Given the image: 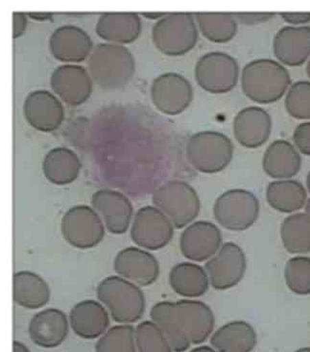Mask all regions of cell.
<instances>
[{
  "label": "cell",
  "mask_w": 310,
  "mask_h": 352,
  "mask_svg": "<svg viewBox=\"0 0 310 352\" xmlns=\"http://www.w3.org/2000/svg\"><path fill=\"white\" fill-rule=\"evenodd\" d=\"M150 318L167 336L174 352H184L191 348V344L182 333L178 322L175 302L160 301L156 303L151 309Z\"/></svg>",
  "instance_id": "cell-32"
},
{
  "label": "cell",
  "mask_w": 310,
  "mask_h": 352,
  "mask_svg": "<svg viewBox=\"0 0 310 352\" xmlns=\"http://www.w3.org/2000/svg\"><path fill=\"white\" fill-rule=\"evenodd\" d=\"M151 100L165 115L176 116L191 106L193 87L189 79L177 72H165L154 79L150 88Z\"/></svg>",
  "instance_id": "cell-11"
},
{
  "label": "cell",
  "mask_w": 310,
  "mask_h": 352,
  "mask_svg": "<svg viewBox=\"0 0 310 352\" xmlns=\"http://www.w3.org/2000/svg\"><path fill=\"white\" fill-rule=\"evenodd\" d=\"M175 313L182 333L191 344L204 343L215 329L213 310L199 300H181L175 302Z\"/></svg>",
  "instance_id": "cell-20"
},
{
  "label": "cell",
  "mask_w": 310,
  "mask_h": 352,
  "mask_svg": "<svg viewBox=\"0 0 310 352\" xmlns=\"http://www.w3.org/2000/svg\"><path fill=\"white\" fill-rule=\"evenodd\" d=\"M285 277L288 288L293 293L310 295V258H291L285 266Z\"/></svg>",
  "instance_id": "cell-37"
},
{
  "label": "cell",
  "mask_w": 310,
  "mask_h": 352,
  "mask_svg": "<svg viewBox=\"0 0 310 352\" xmlns=\"http://www.w3.org/2000/svg\"><path fill=\"white\" fill-rule=\"evenodd\" d=\"M136 329L131 324L110 327L95 344V352H136Z\"/></svg>",
  "instance_id": "cell-34"
},
{
  "label": "cell",
  "mask_w": 310,
  "mask_h": 352,
  "mask_svg": "<svg viewBox=\"0 0 310 352\" xmlns=\"http://www.w3.org/2000/svg\"><path fill=\"white\" fill-rule=\"evenodd\" d=\"M48 47L54 58L67 64L85 61L95 48L88 33L73 24L55 29L48 40Z\"/></svg>",
  "instance_id": "cell-19"
},
{
  "label": "cell",
  "mask_w": 310,
  "mask_h": 352,
  "mask_svg": "<svg viewBox=\"0 0 310 352\" xmlns=\"http://www.w3.org/2000/svg\"><path fill=\"white\" fill-rule=\"evenodd\" d=\"M69 325L72 331L85 340L100 338L110 327V317L104 305L98 301H80L71 308Z\"/></svg>",
  "instance_id": "cell-24"
},
{
  "label": "cell",
  "mask_w": 310,
  "mask_h": 352,
  "mask_svg": "<svg viewBox=\"0 0 310 352\" xmlns=\"http://www.w3.org/2000/svg\"><path fill=\"white\" fill-rule=\"evenodd\" d=\"M211 344L217 352H251L257 344V333L248 322H230L213 333Z\"/></svg>",
  "instance_id": "cell-28"
},
{
  "label": "cell",
  "mask_w": 310,
  "mask_h": 352,
  "mask_svg": "<svg viewBox=\"0 0 310 352\" xmlns=\"http://www.w3.org/2000/svg\"><path fill=\"white\" fill-rule=\"evenodd\" d=\"M174 226L170 219L156 206L141 207L134 214L131 238L145 250H160L171 242Z\"/></svg>",
  "instance_id": "cell-10"
},
{
  "label": "cell",
  "mask_w": 310,
  "mask_h": 352,
  "mask_svg": "<svg viewBox=\"0 0 310 352\" xmlns=\"http://www.w3.org/2000/svg\"><path fill=\"white\" fill-rule=\"evenodd\" d=\"M293 143L300 153L310 156V122H304L295 127Z\"/></svg>",
  "instance_id": "cell-38"
},
{
  "label": "cell",
  "mask_w": 310,
  "mask_h": 352,
  "mask_svg": "<svg viewBox=\"0 0 310 352\" xmlns=\"http://www.w3.org/2000/svg\"><path fill=\"white\" fill-rule=\"evenodd\" d=\"M143 14L145 18L151 19H162L163 16H165L167 14V12H143L141 13Z\"/></svg>",
  "instance_id": "cell-43"
},
{
  "label": "cell",
  "mask_w": 310,
  "mask_h": 352,
  "mask_svg": "<svg viewBox=\"0 0 310 352\" xmlns=\"http://www.w3.org/2000/svg\"><path fill=\"white\" fill-rule=\"evenodd\" d=\"M88 67L91 78L100 88L117 90L126 86L133 78L136 59L125 45L100 43L93 48Z\"/></svg>",
  "instance_id": "cell-2"
},
{
  "label": "cell",
  "mask_w": 310,
  "mask_h": 352,
  "mask_svg": "<svg viewBox=\"0 0 310 352\" xmlns=\"http://www.w3.org/2000/svg\"><path fill=\"white\" fill-rule=\"evenodd\" d=\"M285 107L290 117L310 122V81L292 83L285 96Z\"/></svg>",
  "instance_id": "cell-36"
},
{
  "label": "cell",
  "mask_w": 310,
  "mask_h": 352,
  "mask_svg": "<svg viewBox=\"0 0 310 352\" xmlns=\"http://www.w3.org/2000/svg\"><path fill=\"white\" fill-rule=\"evenodd\" d=\"M27 14L23 12H14L13 13V37L18 38L21 37L27 28Z\"/></svg>",
  "instance_id": "cell-41"
},
{
  "label": "cell",
  "mask_w": 310,
  "mask_h": 352,
  "mask_svg": "<svg viewBox=\"0 0 310 352\" xmlns=\"http://www.w3.org/2000/svg\"><path fill=\"white\" fill-rule=\"evenodd\" d=\"M29 18L36 19V21H47L52 18L53 14L50 12H28Z\"/></svg>",
  "instance_id": "cell-42"
},
{
  "label": "cell",
  "mask_w": 310,
  "mask_h": 352,
  "mask_svg": "<svg viewBox=\"0 0 310 352\" xmlns=\"http://www.w3.org/2000/svg\"><path fill=\"white\" fill-rule=\"evenodd\" d=\"M93 208L100 214L106 229L115 235H122L128 231L134 207L131 200L119 190L100 189L91 197Z\"/></svg>",
  "instance_id": "cell-15"
},
{
  "label": "cell",
  "mask_w": 310,
  "mask_h": 352,
  "mask_svg": "<svg viewBox=\"0 0 310 352\" xmlns=\"http://www.w3.org/2000/svg\"><path fill=\"white\" fill-rule=\"evenodd\" d=\"M234 14L239 24L247 26L267 23L276 16L274 12H237Z\"/></svg>",
  "instance_id": "cell-39"
},
{
  "label": "cell",
  "mask_w": 310,
  "mask_h": 352,
  "mask_svg": "<svg viewBox=\"0 0 310 352\" xmlns=\"http://www.w3.org/2000/svg\"><path fill=\"white\" fill-rule=\"evenodd\" d=\"M143 29L136 12H105L96 21L95 32L108 43L128 45L138 40Z\"/></svg>",
  "instance_id": "cell-23"
},
{
  "label": "cell",
  "mask_w": 310,
  "mask_h": 352,
  "mask_svg": "<svg viewBox=\"0 0 310 352\" xmlns=\"http://www.w3.org/2000/svg\"><path fill=\"white\" fill-rule=\"evenodd\" d=\"M189 352H217V351H216L215 349L211 348V346H198V348L191 349V351Z\"/></svg>",
  "instance_id": "cell-45"
},
{
  "label": "cell",
  "mask_w": 310,
  "mask_h": 352,
  "mask_svg": "<svg viewBox=\"0 0 310 352\" xmlns=\"http://www.w3.org/2000/svg\"><path fill=\"white\" fill-rule=\"evenodd\" d=\"M266 200L278 212L295 213L306 206L307 189L301 182L294 179L273 181L266 189Z\"/></svg>",
  "instance_id": "cell-30"
},
{
  "label": "cell",
  "mask_w": 310,
  "mask_h": 352,
  "mask_svg": "<svg viewBox=\"0 0 310 352\" xmlns=\"http://www.w3.org/2000/svg\"><path fill=\"white\" fill-rule=\"evenodd\" d=\"M14 300L26 309L37 310L49 302L51 292L47 281L29 271L16 272L13 277Z\"/></svg>",
  "instance_id": "cell-27"
},
{
  "label": "cell",
  "mask_w": 310,
  "mask_h": 352,
  "mask_svg": "<svg viewBox=\"0 0 310 352\" xmlns=\"http://www.w3.org/2000/svg\"><path fill=\"white\" fill-rule=\"evenodd\" d=\"M172 290L184 298H194L205 295L210 287L206 270L193 263L182 262L169 272Z\"/></svg>",
  "instance_id": "cell-29"
},
{
  "label": "cell",
  "mask_w": 310,
  "mask_h": 352,
  "mask_svg": "<svg viewBox=\"0 0 310 352\" xmlns=\"http://www.w3.org/2000/svg\"><path fill=\"white\" fill-rule=\"evenodd\" d=\"M197 25L202 35L215 43H226L237 36L239 23L230 12H196Z\"/></svg>",
  "instance_id": "cell-31"
},
{
  "label": "cell",
  "mask_w": 310,
  "mask_h": 352,
  "mask_svg": "<svg viewBox=\"0 0 310 352\" xmlns=\"http://www.w3.org/2000/svg\"><path fill=\"white\" fill-rule=\"evenodd\" d=\"M213 216L215 221L228 230H246L259 219L258 197L247 190H227L215 200Z\"/></svg>",
  "instance_id": "cell-8"
},
{
  "label": "cell",
  "mask_w": 310,
  "mask_h": 352,
  "mask_svg": "<svg viewBox=\"0 0 310 352\" xmlns=\"http://www.w3.org/2000/svg\"><path fill=\"white\" fill-rule=\"evenodd\" d=\"M69 319L62 310L48 308L34 315L29 322L31 341L43 349H55L67 338Z\"/></svg>",
  "instance_id": "cell-22"
},
{
  "label": "cell",
  "mask_w": 310,
  "mask_h": 352,
  "mask_svg": "<svg viewBox=\"0 0 310 352\" xmlns=\"http://www.w3.org/2000/svg\"><path fill=\"white\" fill-rule=\"evenodd\" d=\"M240 74L237 60L222 52L202 55L194 67L197 84L213 95H224L234 90L240 80Z\"/></svg>",
  "instance_id": "cell-7"
},
{
  "label": "cell",
  "mask_w": 310,
  "mask_h": 352,
  "mask_svg": "<svg viewBox=\"0 0 310 352\" xmlns=\"http://www.w3.org/2000/svg\"><path fill=\"white\" fill-rule=\"evenodd\" d=\"M307 76H309V78L310 79V58L309 61H307Z\"/></svg>",
  "instance_id": "cell-48"
},
{
  "label": "cell",
  "mask_w": 310,
  "mask_h": 352,
  "mask_svg": "<svg viewBox=\"0 0 310 352\" xmlns=\"http://www.w3.org/2000/svg\"><path fill=\"white\" fill-rule=\"evenodd\" d=\"M301 168V153L287 140L272 142L263 154L264 173L274 179H291L299 173Z\"/></svg>",
  "instance_id": "cell-25"
},
{
  "label": "cell",
  "mask_w": 310,
  "mask_h": 352,
  "mask_svg": "<svg viewBox=\"0 0 310 352\" xmlns=\"http://www.w3.org/2000/svg\"><path fill=\"white\" fill-rule=\"evenodd\" d=\"M105 223L100 214L88 205H76L67 210L61 221L62 235L71 247L90 250L105 237Z\"/></svg>",
  "instance_id": "cell-9"
},
{
  "label": "cell",
  "mask_w": 310,
  "mask_h": 352,
  "mask_svg": "<svg viewBox=\"0 0 310 352\" xmlns=\"http://www.w3.org/2000/svg\"><path fill=\"white\" fill-rule=\"evenodd\" d=\"M115 271L136 285H152L160 276V264L152 253L143 248L129 247L120 250L115 258Z\"/></svg>",
  "instance_id": "cell-17"
},
{
  "label": "cell",
  "mask_w": 310,
  "mask_h": 352,
  "mask_svg": "<svg viewBox=\"0 0 310 352\" xmlns=\"http://www.w3.org/2000/svg\"><path fill=\"white\" fill-rule=\"evenodd\" d=\"M273 52L283 66L301 67L310 58L309 26H285L273 38Z\"/></svg>",
  "instance_id": "cell-21"
},
{
  "label": "cell",
  "mask_w": 310,
  "mask_h": 352,
  "mask_svg": "<svg viewBox=\"0 0 310 352\" xmlns=\"http://www.w3.org/2000/svg\"><path fill=\"white\" fill-rule=\"evenodd\" d=\"M239 81L242 93L261 105L272 104L282 100L292 85L287 67L277 60L266 58L247 63Z\"/></svg>",
  "instance_id": "cell-1"
},
{
  "label": "cell",
  "mask_w": 310,
  "mask_h": 352,
  "mask_svg": "<svg viewBox=\"0 0 310 352\" xmlns=\"http://www.w3.org/2000/svg\"><path fill=\"white\" fill-rule=\"evenodd\" d=\"M23 115L33 129L49 133L61 126L64 119V107L51 91L36 90L26 96Z\"/></svg>",
  "instance_id": "cell-14"
},
{
  "label": "cell",
  "mask_w": 310,
  "mask_h": 352,
  "mask_svg": "<svg viewBox=\"0 0 310 352\" xmlns=\"http://www.w3.org/2000/svg\"><path fill=\"white\" fill-rule=\"evenodd\" d=\"M305 207H306V213L310 217V199H307L306 206Z\"/></svg>",
  "instance_id": "cell-47"
},
{
  "label": "cell",
  "mask_w": 310,
  "mask_h": 352,
  "mask_svg": "<svg viewBox=\"0 0 310 352\" xmlns=\"http://www.w3.org/2000/svg\"><path fill=\"white\" fill-rule=\"evenodd\" d=\"M232 140L215 130L196 132L187 140V158L194 170L206 175L224 170L234 157Z\"/></svg>",
  "instance_id": "cell-5"
},
{
  "label": "cell",
  "mask_w": 310,
  "mask_h": 352,
  "mask_svg": "<svg viewBox=\"0 0 310 352\" xmlns=\"http://www.w3.org/2000/svg\"><path fill=\"white\" fill-rule=\"evenodd\" d=\"M295 352H310V348H302L298 349L297 351Z\"/></svg>",
  "instance_id": "cell-49"
},
{
  "label": "cell",
  "mask_w": 310,
  "mask_h": 352,
  "mask_svg": "<svg viewBox=\"0 0 310 352\" xmlns=\"http://www.w3.org/2000/svg\"><path fill=\"white\" fill-rule=\"evenodd\" d=\"M82 164L78 155L66 146L50 149L43 160V173L52 184L64 186L77 179Z\"/></svg>",
  "instance_id": "cell-26"
},
{
  "label": "cell",
  "mask_w": 310,
  "mask_h": 352,
  "mask_svg": "<svg viewBox=\"0 0 310 352\" xmlns=\"http://www.w3.org/2000/svg\"><path fill=\"white\" fill-rule=\"evenodd\" d=\"M96 294L115 322L132 324L143 317L145 312L143 292L138 285L123 277H106L97 286Z\"/></svg>",
  "instance_id": "cell-3"
},
{
  "label": "cell",
  "mask_w": 310,
  "mask_h": 352,
  "mask_svg": "<svg viewBox=\"0 0 310 352\" xmlns=\"http://www.w3.org/2000/svg\"><path fill=\"white\" fill-rule=\"evenodd\" d=\"M283 247L292 254L310 252V217L307 213L290 214L281 226Z\"/></svg>",
  "instance_id": "cell-33"
},
{
  "label": "cell",
  "mask_w": 310,
  "mask_h": 352,
  "mask_svg": "<svg viewBox=\"0 0 310 352\" xmlns=\"http://www.w3.org/2000/svg\"><path fill=\"white\" fill-rule=\"evenodd\" d=\"M307 189L309 190V192L310 194V170L309 173V175L307 176Z\"/></svg>",
  "instance_id": "cell-46"
},
{
  "label": "cell",
  "mask_w": 310,
  "mask_h": 352,
  "mask_svg": "<svg viewBox=\"0 0 310 352\" xmlns=\"http://www.w3.org/2000/svg\"><path fill=\"white\" fill-rule=\"evenodd\" d=\"M50 86L60 100L69 106L85 103L93 93V78L80 65L64 64L57 67L50 76Z\"/></svg>",
  "instance_id": "cell-13"
},
{
  "label": "cell",
  "mask_w": 310,
  "mask_h": 352,
  "mask_svg": "<svg viewBox=\"0 0 310 352\" xmlns=\"http://www.w3.org/2000/svg\"><path fill=\"white\" fill-rule=\"evenodd\" d=\"M138 352H174L162 330L152 320H144L136 327Z\"/></svg>",
  "instance_id": "cell-35"
},
{
  "label": "cell",
  "mask_w": 310,
  "mask_h": 352,
  "mask_svg": "<svg viewBox=\"0 0 310 352\" xmlns=\"http://www.w3.org/2000/svg\"><path fill=\"white\" fill-rule=\"evenodd\" d=\"M280 16L290 26H306L310 23V12H282Z\"/></svg>",
  "instance_id": "cell-40"
},
{
  "label": "cell",
  "mask_w": 310,
  "mask_h": 352,
  "mask_svg": "<svg viewBox=\"0 0 310 352\" xmlns=\"http://www.w3.org/2000/svg\"><path fill=\"white\" fill-rule=\"evenodd\" d=\"M13 348L14 352H31L25 344L19 341H14Z\"/></svg>",
  "instance_id": "cell-44"
},
{
  "label": "cell",
  "mask_w": 310,
  "mask_h": 352,
  "mask_svg": "<svg viewBox=\"0 0 310 352\" xmlns=\"http://www.w3.org/2000/svg\"><path fill=\"white\" fill-rule=\"evenodd\" d=\"M152 41L167 56H182L195 47L199 28L191 12H170L154 23Z\"/></svg>",
  "instance_id": "cell-4"
},
{
  "label": "cell",
  "mask_w": 310,
  "mask_h": 352,
  "mask_svg": "<svg viewBox=\"0 0 310 352\" xmlns=\"http://www.w3.org/2000/svg\"><path fill=\"white\" fill-rule=\"evenodd\" d=\"M152 202L177 229L189 226L201 210L200 199L195 189L181 180L168 181L160 186L154 192Z\"/></svg>",
  "instance_id": "cell-6"
},
{
  "label": "cell",
  "mask_w": 310,
  "mask_h": 352,
  "mask_svg": "<svg viewBox=\"0 0 310 352\" xmlns=\"http://www.w3.org/2000/svg\"><path fill=\"white\" fill-rule=\"evenodd\" d=\"M273 120L267 111L259 106H247L235 115L232 133L243 148L256 149L263 146L272 133Z\"/></svg>",
  "instance_id": "cell-16"
},
{
  "label": "cell",
  "mask_w": 310,
  "mask_h": 352,
  "mask_svg": "<svg viewBox=\"0 0 310 352\" xmlns=\"http://www.w3.org/2000/svg\"><path fill=\"white\" fill-rule=\"evenodd\" d=\"M246 266V257L242 248L235 243H226L215 256L206 261L205 270L213 288L224 291L241 281Z\"/></svg>",
  "instance_id": "cell-12"
},
{
  "label": "cell",
  "mask_w": 310,
  "mask_h": 352,
  "mask_svg": "<svg viewBox=\"0 0 310 352\" xmlns=\"http://www.w3.org/2000/svg\"><path fill=\"white\" fill-rule=\"evenodd\" d=\"M222 236L219 228L211 221L189 224L180 237L182 254L194 262L208 261L220 250Z\"/></svg>",
  "instance_id": "cell-18"
}]
</instances>
